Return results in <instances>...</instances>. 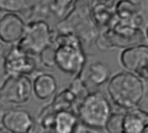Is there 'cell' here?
<instances>
[{"label": "cell", "instance_id": "obj_1", "mask_svg": "<svg viewBox=\"0 0 148 133\" xmlns=\"http://www.w3.org/2000/svg\"><path fill=\"white\" fill-rule=\"evenodd\" d=\"M111 101L124 111L139 107L146 96L145 81L137 75L123 71L115 73L107 83Z\"/></svg>", "mask_w": 148, "mask_h": 133}, {"label": "cell", "instance_id": "obj_2", "mask_svg": "<svg viewBox=\"0 0 148 133\" xmlns=\"http://www.w3.org/2000/svg\"><path fill=\"white\" fill-rule=\"evenodd\" d=\"M56 67L62 72L79 78L85 64L86 54L80 39L72 32L59 31L55 38Z\"/></svg>", "mask_w": 148, "mask_h": 133}, {"label": "cell", "instance_id": "obj_3", "mask_svg": "<svg viewBox=\"0 0 148 133\" xmlns=\"http://www.w3.org/2000/svg\"><path fill=\"white\" fill-rule=\"evenodd\" d=\"M59 31L74 33L83 44L90 45L95 43L98 36V27L92 19L90 5L87 3H81L79 0L74 8L57 24Z\"/></svg>", "mask_w": 148, "mask_h": 133}, {"label": "cell", "instance_id": "obj_4", "mask_svg": "<svg viewBox=\"0 0 148 133\" xmlns=\"http://www.w3.org/2000/svg\"><path fill=\"white\" fill-rule=\"evenodd\" d=\"M112 112L107 97L101 91H93L81 100L76 115L82 125L92 130H103Z\"/></svg>", "mask_w": 148, "mask_h": 133}, {"label": "cell", "instance_id": "obj_5", "mask_svg": "<svg viewBox=\"0 0 148 133\" xmlns=\"http://www.w3.org/2000/svg\"><path fill=\"white\" fill-rule=\"evenodd\" d=\"M53 32L49 24L42 20H32L25 24L23 34L16 45L31 56H38L46 47L53 44Z\"/></svg>", "mask_w": 148, "mask_h": 133}, {"label": "cell", "instance_id": "obj_6", "mask_svg": "<svg viewBox=\"0 0 148 133\" xmlns=\"http://www.w3.org/2000/svg\"><path fill=\"white\" fill-rule=\"evenodd\" d=\"M32 96V81L28 76H8L0 85V102L21 106L29 103Z\"/></svg>", "mask_w": 148, "mask_h": 133}, {"label": "cell", "instance_id": "obj_7", "mask_svg": "<svg viewBox=\"0 0 148 133\" xmlns=\"http://www.w3.org/2000/svg\"><path fill=\"white\" fill-rule=\"evenodd\" d=\"M121 65L145 82L148 78V45L139 44L125 48L120 55Z\"/></svg>", "mask_w": 148, "mask_h": 133}, {"label": "cell", "instance_id": "obj_8", "mask_svg": "<svg viewBox=\"0 0 148 133\" xmlns=\"http://www.w3.org/2000/svg\"><path fill=\"white\" fill-rule=\"evenodd\" d=\"M37 67L35 57L20 50L16 44L11 45L3 57V68L8 76H29Z\"/></svg>", "mask_w": 148, "mask_h": 133}, {"label": "cell", "instance_id": "obj_9", "mask_svg": "<svg viewBox=\"0 0 148 133\" xmlns=\"http://www.w3.org/2000/svg\"><path fill=\"white\" fill-rule=\"evenodd\" d=\"M3 129L9 133H30L35 126L31 114L23 109H10L0 117Z\"/></svg>", "mask_w": 148, "mask_h": 133}, {"label": "cell", "instance_id": "obj_10", "mask_svg": "<svg viewBox=\"0 0 148 133\" xmlns=\"http://www.w3.org/2000/svg\"><path fill=\"white\" fill-rule=\"evenodd\" d=\"M25 23L16 13H4L0 17V41L8 45L16 44L23 34Z\"/></svg>", "mask_w": 148, "mask_h": 133}, {"label": "cell", "instance_id": "obj_11", "mask_svg": "<svg viewBox=\"0 0 148 133\" xmlns=\"http://www.w3.org/2000/svg\"><path fill=\"white\" fill-rule=\"evenodd\" d=\"M114 13L116 20L129 24L135 28L143 29V25H145V17L140 5L132 0L116 1Z\"/></svg>", "mask_w": 148, "mask_h": 133}, {"label": "cell", "instance_id": "obj_12", "mask_svg": "<svg viewBox=\"0 0 148 133\" xmlns=\"http://www.w3.org/2000/svg\"><path fill=\"white\" fill-rule=\"evenodd\" d=\"M147 111L137 107L125 112L121 133H146L147 132Z\"/></svg>", "mask_w": 148, "mask_h": 133}, {"label": "cell", "instance_id": "obj_13", "mask_svg": "<svg viewBox=\"0 0 148 133\" xmlns=\"http://www.w3.org/2000/svg\"><path fill=\"white\" fill-rule=\"evenodd\" d=\"M116 0H93L90 13L97 27H108L112 23L114 13V7Z\"/></svg>", "mask_w": 148, "mask_h": 133}, {"label": "cell", "instance_id": "obj_14", "mask_svg": "<svg viewBox=\"0 0 148 133\" xmlns=\"http://www.w3.org/2000/svg\"><path fill=\"white\" fill-rule=\"evenodd\" d=\"M57 81L50 73H40L32 80V93L42 101L51 98L57 91Z\"/></svg>", "mask_w": 148, "mask_h": 133}, {"label": "cell", "instance_id": "obj_15", "mask_svg": "<svg viewBox=\"0 0 148 133\" xmlns=\"http://www.w3.org/2000/svg\"><path fill=\"white\" fill-rule=\"evenodd\" d=\"M78 125L79 119L76 114L70 110H62L55 114L52 131L54 133H74Z\"/></svg>", "mask_w": 148, "mask_h": 133}, {"label": "cell", "instance_id": "obj_16", "mask_svg": "<svg viewBox=\"0 0 148 133\" xmlns=\"http://www.w3.org/2000/svg\"><path fill=\"white\" fill-rule=\"evenodd\" d=\"M88 79L95 86H101L108 83L111 78V71L107 64L101 61H95L88 65Z\"/></svg>", "mask_w": 148, "mask_h": 133}, {"label": "cell", "instance_id": "obj_17", "mask_svg": "<svg viewBox=\"0 0 148 133\" xmlns=\"http://www.w3.org/2000/svg\"><path fill=\"white\" fill-rule=\"evenodd\" d=\"M79 0H49V9L57 17L62 19Z\"/></svg>", "mask_w": 148, "mask_h": 133}, {"label": "cell", "instance_id": "obj_18", "mask_svg": "<svg viewBox=\"0 0 148 133\" xmlns=\"http://www.w3.org/2000/svg\"><path fill=\"white\" fill-rule=\"evenodd\" d=\"M125 112H112L109 118H108L104 129L107 133H121L122 124Z\"/></svg>", "mask_w": 148, "mask_h": 133}, {"label": "cell", "instance_id": "obj_19", "mask_svg": "<svg viewBox=\"0 0 148 133\" xmlns=\"http://www.w3.org/2000/svg\"><path fill=\"white\" fill-rule=\"evenodd\" d=\"M29 8L28 0H0V9L5 13H21Z\"/></svg>", "mask_w": 148, "mask_h": 133}, {"label": "cell", "instance_id": "obj_20", "mask_svg": "<svg viewBox=\"0 0 148 133\" xmlns=\"http://www.w3.org/2000/svg\"><path fill=\"white\" fill-rule=\"evenodd\" d=\"M56 47L53 44L43 49L38 55L39 61L42 66L46 69L52 70L56 67V59H55Z\"/></svg>", "mask_w": 148, "mask_h": 133}, {"label": "cell", "instance_id": "obj_21", "mask_svg": "<svg viewBox=\"0 0 148 133\" xmlns=\"http://www.w3.org/2000/svg\"><path fill=\"white\" fill-rule=\"evenodd\" d=\"M74 133H95V132H93L92 129H89L84 125H82V124L79 123V125H77L75 131Z\"/></svg>", "mask_w": 148, "mask_h": 133}, {"label": "cell", "instance_id": "obj_22", "mask_svg": "<svg viewBox=\"0 0 148 133\" xmlns=\"http://www.w3.org/2000/svg\"><path fill=\"white\" fill-rule=\"evenodd\" d=\"M8 44H3V43H2L1 41H0V57H4V56H5V54L7 53V51H9V49L7 50L6 49V47L5 46H7Z\"/></svg>", "mask_w": 148, "mask_h": 133}, {"label": "cell", "instance_id": "obj_23", "mask_svg": "<svg viewBox=\"0 0 148 133\" xmlns=\"http://www.w3.org/2000/svg\"><path fill=\"white\" fill-rule=\"evenodd\" d=\"M4 13H5V12H4V11L2 10V9H0V17H2V16L4 14Z\"/></svg>", "mask_w": 148, "mask_h": 133}, {"label": "cell", "instance_id": "obj_24", "mask_svg": "<svg viewBox=\"0 0 148 133\" xmlns=\"http://www.w3.org/2000/svg\"><path fill=\"white\" fill-rule=\"evenodd\" d=\"M0 117H1V115H0ZM1 129H3V127H2V125H1V121H0V130Z\"/></svg>", "mask_w": 148, "mask_h": 133}]
</instances>
